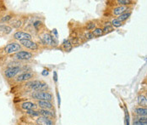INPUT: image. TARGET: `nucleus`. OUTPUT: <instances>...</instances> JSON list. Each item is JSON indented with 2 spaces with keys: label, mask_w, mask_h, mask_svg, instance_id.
Here are the masks:
<instances>
[{
  "label": "nucleus",
  "mask_w": 147,
  "mask_h": 125,
  "mask_svg": "<svg viewBox=\"0 0 147 125\" xmlns=\"http://www.w3.org/2000/svg\"><path fill=\"white\" fill-rule=\"evenodd\" d=\"M19 43L24 49L30 51L36 55L44 49L41 46V44L37 42V40H34V39L33 40H23Z\"/></svg>",
  "instance_id": "423d86ee"
},
{
  "label": "nucleus",
  "mask_w": 147,
  "mask_h": 125,
  "mask_svg": "<svg viewBox=\"0 0 147 125\" xmlns=\"http://www.w3.org/2000/svg\"><path fill=\"white\" fill-rule=\"evenodd\" d=\"M26 114L30 116V117H33V118H34V117H40V113H39V111H38V109L27 111H26Z\"/></svg>",
  "instance_id": "412c9836"
},
{
  "label": "nucleus",
  "mask_w": 147,
  "mask_h": 125,
  "mask_svg": "<svg viewBox=\"0 0 147 125\" xmlns=\"http://www.w3.org/2000/svg\"><path fill=\"white\" fill-rule=\"evenodd\" d=\"M38 109H47V110H53L54 109V103L53 101H48V100H36L35 101Z\"/></svg>",
  "instance_id": "f8f14e48"
},
{
  "label": "nucleus",
  "mask_w": 147,
  "mask_h": 125,
  "mask_svg": "<svg viewBox=\"0 0 147 125\" xmlns=\"http://www.w3.org/2000/svg\"><path fill=\"white\" fill-rule=\"evenodd\" d=\"M133 125H147V123H140V122H134Z\"/></svg>",
  "instance_id": "5701e85b"
},
{
  "label": "nucleus",
  "mask_w": 147,
  "mask_h": 125,
  "mask_svg": "<svg viewBox=\"0 0 147 125\" xmlns=\"http://www.w3.org/2000/svg\"><path fill=\"white\" fill-rule=\"evenodd\" d=\"M43 72H42V74L43 76H47V75H48V72H47V71L44 70Z\"/></svg>",
  "instance_id": "b1692460"
},
{
  "label": "nucleus",
  "mask_w": 147,
  "mask_h": 125,
  "mask_svg": "<svg viewBox=\"0 0 147 125\" xmlns=\"http://www.w3.org/2000/svg\"><path fill=\"white\" fill-rule=\"evenodd\" d=\"M38 111L40 113V116H42V117L53 119L54 121L56 119V112H55V111L47 109H38Z\"/></svg>",
  "instance_id": "ddd939ff"
},
{
  "label": "nucleus",
  "mask_w": 147,
  "mask_h": 125,
  "mask_svg": "<svg viewBox=\"0 0 147 125\" xmlns=\"http://www.w3.org/2000/svg\"></svg>",
  "instance_id": "a878e982"
},
{
  "label": "nucleus",
  "mask_w": 147,
  "mask_h": 125,
  "mask_svg": "<svg viewBox=\"0 0 147 125\" xmlns=\"http://www.w3.org/2000/svg\"><path fill=\"white\" fill-rule=\"evenodd\" d=\"M91 33H92V35H93L94 38H99V37L104 35L102 28L101 27H96V29H94L93 31H91Z\"/></svg>",
  "instance_id": "6ab92c4d"
},
{
  "label": "nucleus",
  "mask_w": 147,
  "mask_h": 125,
  "mask_svg": "<svg viewBox=\"0 0 147 125\" xmlns=\"http://www.w3.org/2000/svg\"><path fill=\"white\" fill-rule=\"evenodd\" d=\"M18 106L19 109L23 111H27L30 110H37L38 107L36 104L35 101H27V100H24L22 102H20V104L16 105Z\"/></svg>",
  "instance_id": "9d476101"
},
{
  "label": "nucleus",
  "mask_w": 147,
  "mask_h": 125,
  "mask_svg": "<svg viewBox=\"0 0 147 125\" xmlns=\"http://www.w3.org/2000/svg\"><path fill=\"white\" fill-rule=\"evenodd\" d=\"M26 66H12V67H6L1 69V74L3 78L8 82H11L14 78L18 76L21 72H25V68Z\"/></svg>",
  "instance_id": "7ed1b4c3"
},
{
  "label": "nucleus",
  "mask_w": 147,
  "mask_h": 125,
  "mask_svg": "<svg viewBox=\"0 0 147 125\" xmlns=\"http://www.w3.org/2000/svg\"><path fill=\"white\" fill-rule=\"evenodd\" d=\"M138 105L141 107H147V97L144 94H140L137 99Z\"/></svg>",
  "instance_id": "a211bd4d"
},
{
  "label": "nucleus",
  "mask_w": 147,
  "mask_h": 125,
  "mask_svg": "<svg viewBox=\"0 0 147 125\" xmlns=\"http://www.w3.org/2000/svg\"><path fill=\"white\" fill-rule=\"evenodd\" d=\"M22 49L24 48L20 44L19 42H16L15 40H10L8 44L0 48V59L6 58L7 56L9 57Z\"/></svg>",
  "instance_id": "f03ea898"
},
{
  "label": "nucleus",
  "mask_w": 147,
  "mask_h": 125,
  "mask_svg": "<svg viewBox=\"0 0 147 125\" xmlns=\"http://www.w3.org/2000/svg\"><path fill=\"white\" fill-rule=\"evenodd\" d=\"M27 97L30 99L36 100H48L53 101V94L49 91H33L28 93Z\"/></svg>",
  "instance_id": "0eeeda50"
},
{
  "label": "nucleus",
  "mask_w": 147,
  "mask_h": 125,
  "mask_svg": "<svg viewBox=\"0 0 147 125\" xmlns=\"http://www.w3.org/2000/svg\"><path fill=\"white\" fill-rule=\"evenodd\" d=\"M36 40L44 49L58 48L59 46L58 36L54 35V31H50L47 27L36 36Z\"/></svg>",
  "instance_id": "f257e3e1"
},
{
  "label": "nucleus",
  "mask_w": 147,
  "mask_h": 125,
  "mask_svg": "<svg viewBox=\"0 0 147 125\" xmlns=\"http://www.w3.org/2000/svg\"><path fill=\"white\" fill-rule=\"evenodd\" d=\"M134 114H136V116H142V117H147V107H136L134 110Z\"/></svg>",
  "instance_id": "f3484780"
},
{
  "label": "nucleus",
  "mask_w": 147,
  "mask_h": 125,
  "mask_svg": "<svg viewBox=\"0 0 147 125\" xmlns=\"http://www.w3.org/2000/svg\"><path fill=\"white\" fill-rule=\"evenodd\" d=\"M35 124L42 125H55V122L53 119L40 116V117H36V119L35 120Z\"/></svg>",
  "instance_id": "2eb2a0df"
},
{
  "label": "nucleus",
  "mask_w": 147,
  "mask_h": 125,
  "mask_svg": "<svg viewBox=\"0 0 147 125\" xmlns=\"http://www.w3.org/2000/svg\"><path fill=\"white\" fill-rule=\"evenodd\" d=\"M35 125H42V124H35Z\"/></svg>",
  "instance_id": "393cba45"
},
{
  "label": "nucleus",
  "mask_w": 147,
  "mask_h": 125,
  "mask_svg": "<svg viewBox=\"0 0 147 125\" xmlns=\"http://www.w3.org/2000/svg\"><path fill=\"white\" fill-rule=\"evenodd\" d=\"M13 31V28L8 24H0V36H6Z\"/></svg>",
  "instance_id": "dca6fc26"
},
{
  "label": "nucleus",
  "mask_w": 147,
  "mask_h": 125,
  "mask_svg": "<svg viewBox=\"0 0 147 125\" xmlns=\"http://www.w3.org/2000/svg\"><path fill=\"white\" fill-rule=\"evenodd\" d=\"M111 25L115 28V27H122L123 25V22H121L119 20H118V18H113V19H112L111 20Z\"/></svg>",
  "instance_id": "4be33fe9"
},
{
  "label": "nucleus",
  "mask_w": 147,
  "mask_h": 125,
  "mask_svg": "<svg viewBox=\"0 0 147 125\" xmlns=\"http://www.w3.org/2000/svg\"><path fill=\"white\" fill-rule=\"evenodd\" d=\"M137 1L133 0H109L106 2L107 7H116V6H134Z\"/></svg>",
  "instance_id": "1a4fd4ad"
},
{
  "label": "nucleus",
  "mask_w": 147,
  "mask_h": 125,
  "mask_svg": "<svg viewBox=\"0 0 147 125\" xmlns=\"http://www.w3.org/2000/svg\"><path fill=\"white\" fill-rule=\"evenodd\" d=\"M37 78V73H36L33 71H27V72H22L18 76H16L11 82L9 83L10 86H17L19 84L26 83L30 80H34V78Z\"/></svg>",
  "instance_id": "20e7f679"
},
{
  "label": "nucleus",
  "mask_w": 147,
  "mask_h": 125,
  "mask_svg": "<svg viewBox=\"0 0 147 125\" xmlns=\"http://www.w3.org/2000/svg\"><path fill=\"white\" fill-rule=\"evenodd\" d=\"M83 27L85 30L88 31H92L94 29H96V27H98L100 26V20H89L86 23L82 24Z\"/></svg>",
  "instance_id": "9b49d317"
},
{
  "label": "nucleus",
  "mask_w": 147,
  "mask_h": 125,
  "mask_svg": "<svg viewBox=\"0 0 147 125\" xmlns=\"http://www.w3.org/2000/svg\"><path fill=\"white\" fill-rule=\"evenodd\" d=\"M131 14H132V11H129V12H126V13H124V14L119 16L118 17H117V18H118V20H119L121 22L124 23V22L130 17Z\"/></svg>",
  "instance_id": "aec40b11"
},
{
  "label": "nucleus",
  "mask_w": 147,
  "mask_h": 125,
  "mask_svg": "<svg viewBox=\"0 0 147 125\" xmlns=\"http://www.w3.org/2000/svg\"><path fill=\"white\" fill-rule=\"evenodd\" d=\"M12 40L16 42H20L23 40H33V35L23 30L15 31L12 35Z\"/></svg>",
  "instance_id": "6e6552de"
},
{
  "label": "nucleus",
  "mask_w": 147,
  "mask_h": 125,
  "mask_svg": "<svg viewBox=\"0 0 147 125\" xmlns=\"http://www.w3.org/2000/svg\"><path fill=\"white\" fill-rule=\"evenodd\" d=\"M58 48L63 52H70L74 48V46L72 45L71 42L69 40V38H67V39H64L61 44H59Z\"/></svg>",
  "instance_id": "4468645a"
},
{
  "label": "nucleus",
  "mask_w": 147,
  "mask_h": 125,
  "mask_svg": "<svg viewBox=\"0 0 147 125\" xmlns=\"http://www.w3.org/2000/svg\"><path fill=\"white\" fill-rule=\"evenodd\" d=\"M36 55V54H34L30 51H28L26 49H22V50L14 54L13 55L9 56V58L11 60L16 61L25 63L26 61H30L33 60Z\"/></svg>",
  "instance_id": "39448f33"
}]
</instances>
